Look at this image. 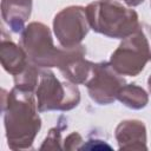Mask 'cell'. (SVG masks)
<instances>
[{"instance_id":"cell-2","label":"cell","mask_w":151,"mask_h":151,"mask_svg":"<svg viewBox=\"0 0 151 151\" xmlns=\"http://www.w3.org/2000/svg\"><path fill=\"white\" fill-rule=\"evenodd\" d=\"M85 9L91 29L107 38L124 39L139 25L137 12L116 0H97Z\"/></svg>"},{"instance_id":"cell-8","label":"cell","mask_w":151,"mask_h":151,"mask_svg":"<svg viewBox=\"0 0 151 151\" xmlns=\"http://www.w3.org/2000/svg\"><path fill=\"white\" fill-rule=\"evenodd\" d=\"M86 50L85 46L79 45L74 48L71 57L59 67V71L61 72L63 77L73 83V84H81L86 85L87 81L91 79L96 63H92L90 60L85 59Z\"/></svg>"},{"instance_id":"cell-3","label":"cell","mask_w":151,"mask_h":151,"mask_svg":"<svg viewBox=\"0 0 151 151\" xmlns=\"http://www.w3.org/2000/svg\"><path fill=\"white\" fill-rule=\"evenodd\" d=\"M19 45L25 50L29 63L42 68H59L77 47H55L50 27L38 21H32L25 27L20 33Z\"/></svg>"},{"instance_id":"cell-17","label":"cell","mask_w":151,"mask_h":151,"mask_svg":"<svg viewBox=\"0 0 151 151\" xmlns=\"http://www.w3.org/2000/svg\"><path fill=\"white\" fill-rule=\"evenodd\" d=\"M147 88H149V92H150V94H151V74H150L149 78H147Z\"/></svg>"},{"instance_id":"cell-9","label":"cell","mask_w":151,"mask_h":151,"mask_svg":"<svg viewBox=\"0 0 151 151\" xmlns=\"http://www.w3.org/2000/svg\"><path fill=\"white\" fill-rule=\"evenodd\" d=\"M114 137L119 150H147L146 126L142 120L126 119L120 122L114 130Z\"/></svg>"},{"instance_id":"cell-1","label":"cell","mask_w":151,"mask_h":151,"mask_svg":"<svg viewBox=\"0 0 151 151\" xmlns=\"http://www.w3.org/2000/svg\"><path fill=\"white\" fill-rule=\"evenodd\" d=\"M35 94L13 87L9 92L2 90V113L7 145L11 150L32 149L34 139L41 129Z\"/></svg>"},{"instance_id":"cell-5","label":"cell","mask_w":151,"mask_h":151,"mask_svg":"<svg viewBox=\"0 0 151 151\" xmlns=\"http://www.w3.org/2000/svg\"><path fill=\"white\" fill-rule=\"evenodd\" d=\"M39 112L71 111L80 103V91L77 84L60 81L50 68H40L34 91Z\"/></svg>"},{"instance_id":"cell-18","label":"cell","mask_w":151,"mask_h":151,"mask_svg":"<svg viewBox=\"0 0 151 151\" xmlns=\"http://www.w3.org/2000/svg\"><path fill=\"white\" fill-rule=\"evenodd\" d=\"M150 6H151V4H150Z\"/></svg>"},{"instance_id":"cell-4","label":"cell","mask_w":151,"mask_h":151,"mask_svg":"<svg viewBox=\"0 0 151 151\" xmlns=\"http://www.w3.org/2000/svg\"><path fill=\"white\" fill-rule=\"evenodd\" d=\"M151 61V26L139 22L133 33L122 39L112 52L110 63L122 76L136 77Z\"/></svg>"},{"instance_id":"cell-15","label":"cell","mask_w":151,"mask_h":151,"mask_svg":"<svg viewBox=\"0 0 151 151\" xmlns=\"http://www.w3.org/2000/svg\"><path fill=\"white\" fill-rule=\"evenodd\" d=\"M83 137L78 132L70 133L64 140V149L65 150H80L83 144Z\"/></svg>"},{"instance_id":"cell-6","label":"cell","mask_w":151,"mask_h":151,"mask_svg":"<svg viewBox=\"0 0 151 151\" xmlns=\"http://www.w3.org/2000/svg\"><path fill=\"white\" fill-rule=\"evenodd\" d=\"M90 28L86 9L83 6H67L58 12L53 19L54 35L64 48L81 45Z\"/></svg>"},{"instance_id":"cell-12","label":"cell","mask_w":151,"mask_h":151,"mask_svg":"<svg viewBox=\"0 0 151 151\" xmlns=\"http://www.w3.org/2000/svg\"><path fill=\"white\" fill-rule=\"evenodd\" d=\"M117 100L132 110H142L149 103L146 91L136 84H125L117 94Z\"/></svg>"},{"instance_id":"cell-16","label":"cell","mask_w":151,"mask_h":151,"mask_svg":"<svg viewBox=\"0 0 151 151\" xmlns=\"http://www.w3.org/2000/svg\"><path fill=\"white\" fill-rule=\"evenodd\" d=\"M122 1H124L129 7H136L140 4H143L145 0H122Z\"/></svg>"},{"instance_id":"cell-10","label":"cell","mask_w":151,"mask_h":151,"mask_svg":"<svg viewBox=\"0 0 151 151\" xmlns=\"http://www.w3.org/2000/svg\"><path fill=\"white\" fill-rule=\"evenodd\" d=\"M0 60L4 70L13 77L21 73L29 64L25 50L20 45L15 44L11 37H6L5 31H2L0 44Z\"/></svg>"},{"instance_id":"cell-13","label":"cell","mask_w":151,"mask_h":151,"mask_svg":"<svg viewBox=\"0 0 151 151\" xmlns=\"http://www.w3.org/2000/svg\"><path fill=\"white\" fill-rule=\"evenodd\" d=\"M40 68L33 64H28L27 67L19 74L14 76V86L24 90V91H28V92H33L35 91L37 84H38V79H39V74H40Z\"/></svg>"},{"instance_id":"cell-11","label":"cell","mask_w":151,"mask_h":151,"mask_svg":"<svg viewBox=\"0 0 151 151\" xmlns=\"http://www.w3.org/2000/svg\"><path fill=\"white\" fill-rule=\"evenodd\" d=\"M33 0H1V17L14 33H21L31 17Z\"/></svg>"},{"instance_id":"cell-7","label":"cell","mask_w":151,"mask_h":151,"mask_svg":"<svg viewBox=\"0 0 151 151\" xmlns=\"http://www.w3.org/2000/svg\"><path fill=\"white\" fill-rule=\"evenodd\" d=\"M125 84V79L113 68L111 63L100 61L96 63L94 72L85 86L94 103L109 105L117 100V94Z\"/></svg>"},{"instance_id":"cell-14","label":"cell","mask_w":151,"mask_h":151,"mask_svg":"<svg viewBox=\"0 0 151 151\" xmlns=\"http://www.w3.org/2000/svg\"><path fill=\"white\" fill-rule=\"evenodd\" d=\"M67 129V124L64 117H60L58 120L57 126L52 127L48 131V134L46 136L42 145L40 146V150H55V149H63L61 145V132Z\"/></svg>"}]
</instances>
